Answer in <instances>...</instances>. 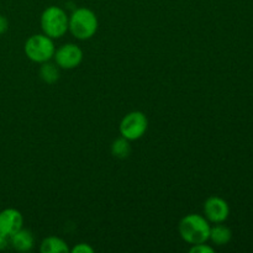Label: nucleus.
I'll list each match as a JSON object with an SVG mask.
<instances>
[{"label": "nucleus", "instance_id": "8", "mask_svg": "<svg viewBox=\"0 0 253 253\" xmlns=\"http://www.w3.org/2000/svg\"><path fill=\"white\" fill-rule=\"evenodd\" d=\"M24 217L17 209L7 208L0 211V235L11 237L15 232L22 229Z\"/></svg>", "mask_w": 253, "mask_h": 253}, {"label": "nucleus", "instance_id": "13", "mask_svg": "<svg viewBox=\"0 0 253 253\" xmlns=\"http://www.w3.org/2000/svg\"><path fill=\"white\" fill-rule=\"evenodd\" d=\"M111 153H113L114 157L119 158V160H125V158H127L131 155L130 141L126 140L123 136L120 138H116L111 143Z\"/></svg>", "mask_w": 253, "mask_h": 253}, {"label": "nucleus", "instance_id": "1", "mask_svg": "<svg viewBox=\"0 0 253 253\" xmlns=\"http://www.w3.org/2000/svg\"><path fill=\"white\" fill-rule=\"evenodd\" d=\"M210 222L199 214L185 215L178 225L180 237L189 245L203 244L209 241Z\"/></svg>", "mask_w": 253, "mask_h": 253}, {"label": "nucleus", "instance_id": "7", "mask_svg": "<svg viewBox=\"0 0 253 253\" xmlns=\"http://www.w3.org/2000/svg\"><path fill=\"white\" fill-rule=\"evenodd\" d=\"M230 215L229 204L220 197H210L204 203V216L212 224L226 221Z\"/></svg>", "mask_w": 253, "mask_h": 253}, {"label": "nucleus", "instance_id": "14", "mask_svg": "<svg viewBox=\"0 0 253 253\" xmlns=\"http://www.w3.org/2000/svg\"><path fill=\"white\" fill-rule=\"evenodd\" d=\"M190 253H212L214 252V249L209 245H207V242H203V244H197L192 245L189 250Z\"/></svg>", "mask_w": 253, "mask_h": 253}, {"label": "nucleus", "instance_id": "15", "mask_svg": "<svg viewBox=\"0 0 253 253\" xmlns=\"http://www.w3.org/2000/svg\"><path fill=\"white\" fill-rule=\"evenodd\" d=\"M71 252L72 253H93L94 250L90 245L83 244V242H82V244L76 245V246L71 250Z\"/></svg>", "mask_w": 253, "mask_h": 253}, {"label": "nucleus", "instance_id": "11", "mask_svg": "<svg viewBox=\"0 0 253 253\" xmlns=\"http://www.w3.org/2000/svg\"><path fill=\"white\" fill-rule=\"evenodd\" d=\"M40 251L42 253H67L69 252V247L61 237L49 236L41 242Z\"/></svg>", "mask_w": 253, "mask_h": 253}, {"label": "nucleus", "instance_id": "2", "mask_svg": "<svg viewBox=\"0 0 253 253\" xmlns=\"http://www.w3.org/2000/svg\"><path fill=\"white\" fill-rule=\"evenodd\" d=\"M99 27V21L94 11L86 7H79L74 10L69 16L68 31L77 40H89L96 34Z\"/></svg>", "mask_w": 253, "mask_h": 253}, {"label": "nucleus", "instance_id": "4", "mask_svg": "<svg viewBox=\"0 0 253 253\" xmlns=\"http://www.w3.org/2000/svg\"><path fill=\"white\" fill-rule=\"evenodd\" d=\"M25 54L36 63H44L53 58L56 47L51 37L44 34L32 35L25 42Z\"/></svg>", "mask_w": 253, "mask_h": 253}, {"label": "nucleus", "instance_id": "10", "mask_svg": "<svg viewBox=\"0 0 253 253\" xmlns=\"http://www.w3.org/2000/svg\"><path fill=\"white\" fill-rule=\"evenodd\" d=\"M232 239V231L227 226L220 224H215V226L210 227V236L209 240H211L212 244L216 246H225L229 244Z\"/></svg>", "mask_w": 253, "mask_h": 253}, {"label": "nucleus", "instance_id": "16", "mask_svg": "<svg viewBox=\"0 0 253 253\" xmlns=\"http://www.w3.org/2000/svg\"><path fill=\"white\" fill-rule=\"evenodd\" d=\"M7 29H9V21H7L6 17L0 15V35L5 34Z\"/></svg>", "mask_w": 253, "mask_h": 253}, {"label": "nucleus", "instance_id": "17", "mask_svg": "<svg viewBox=\"0 0 253 253\" xmlns=\"http://www.w3.org/2000/svg\"><path fill=\"white\" fill-rule=\"evenodd\" d=\"M10 246V237L0 235V251H4Z\"/></svg>", "mask_w": 253, "mask_h": 253}, {"label": "nucleus", "instance_id": "9", "mask_svg": "<svg viewBox=\"0 0 253 253\" xmlns=\"http://www.w3.org/2000/svg\"><path fill=\"white\" fill-rule=\"evenodd\" d=\"M10 246L19 252H29L34 249L35 239L30 230L20 229L10 237Z\"/></svg>", "mask_w": 253, "mask_h": 253}, {"label": "nucleus", "instance_id": "12", "mask_svg": "<svg viewBox=\"0 0 253 253\" xmlns=\"http://www.w3.org/2000/svg\"><path fill=\"white\" fill-rule=\"evenodd\" d=\"M40 78L47 84L56 83L59 79V67L56 63H51V62H44L41 63V68H40Z\"/></svg>", "mask_w": 253, "mask_h": 253}, {"label": "nucleus", "instance_id": "6", "mask_svg": "<svg viewBox=\"0 0 253 253\" xmlns=\"http://www.w3.org/2000/svg\"><path fill=\"white\" fill-rule=\"evenodd\" d=\"M54 62L62 69H74L83 61V51L76 43H66L56 49Z\"/></svg>", "mask_w": 253, "mask_h": 253}, {"label": "nucleus", "instance_id": "3", "mask_svg": "<svg viewBox=\"0 0 253 253\" xmlns=\"http://www.w3.org/2000/svg\"><path fill=\"white\" fill-rule=\"evenodd\" d=\"M41 29L44 35L53 39H61L67 34L69 27V16L58 6H49L41 15Z\"/></svg>", "mask_w": 253, "mask_h": 253}, {"label": "nucleus", "instance_id": "5", "mask_svg": "<svg viewBox=\"0 0 253 253\" xmlns=\"http://www.w3.org/2000/svg\"><path fill=\"white\" fill-rule=\"evenodd\" d=\"M148 128L147 116L142 111H131L121 120L119 130L120 135L128 141H136L142 137Z\"/></svg>", "mask_w": 253, "mask_h": 253}]
</instances>
